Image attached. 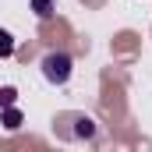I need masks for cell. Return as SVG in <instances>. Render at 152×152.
<instances>
[{"mask_svg":"<svg viewBox=\"0 0 152 152\" xmlns=\"http://www.w3.org/2000/svg\"><path fill=\"white\" fill-rule=\"evenodd\" d=\"M71 67H75V60L64 50H53V53L42 57V75H46V81H53V85H64L71 78Z\"/></svg>","mask_w":152,"mask_h":152,"instance_id":"cell-1","label":"cell"},{"mask_svg":"<svg viewBox=\"0 0 152 152\" xmlns=\"http://www.w3.org/2000/svg\"><path fill=\"white\" fill-rule=\"evenodd\" d=\"M53 4H57V0H32L36 18H50V14H53Z\"/></svg>","mask_w":152,"mask_h":152,"instance_id":"cell-3","label":"cell"},{"mask_svg":"<svg viewBox=\"0 0 152 152\" xmlns=\"http://www.w3.org/2000/svg\"><path fill=\"white\" fill-rule=\"evenodd\" d=\"M0 103L11 106V103H14V88H4V92H0Z\"/></svg>","mask_w":152,"mask_h":152,"instance_id":"cell-5","label":"cell"},{"mask_svg":"<svg viewBox=\"0 0 152 152\" xmlns=\"http://www.w3.org/2000/svg\"><path fill=\"white\" fill-rule=\"evenodd\" d=\"M4 120H7V127H18V124H21V113H18V110H7Z\"/></svg>","mask_w":152,"mask_h":152,"instance_id":"cell-4","label":"cell"},{"mask_svg":"<svg viewBox=\"0 0 152 152\" xmlns=\"http://www.w3.org/2000/svg\"><path fill=\"white\" fill-rule=\"evenodd\" d=\"M11 53H14V39H11L7 28H0V60H4V57H11Z\"/></svg>","mask_w":152,"mask_h":152,"instance_id":"cell-2","label":"cell"}]
</instances>
